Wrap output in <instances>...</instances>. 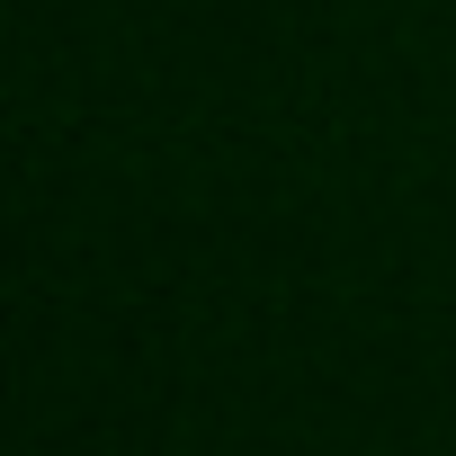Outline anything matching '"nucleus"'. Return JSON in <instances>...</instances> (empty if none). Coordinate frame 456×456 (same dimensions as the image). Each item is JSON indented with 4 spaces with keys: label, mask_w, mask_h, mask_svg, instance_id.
Wrapping results in <instances>:
<instances>
[]
</instances>
